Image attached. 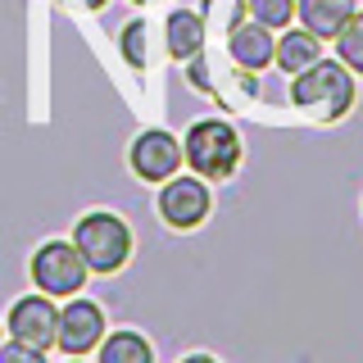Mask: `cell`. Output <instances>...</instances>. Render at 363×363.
Returning a JSON list of instances; mask_svg holds the SVG:
<instances>
[{
    "mask_svg": "<svg viewBox=\"0 0 363 363\" xmlns=\"http://www.w3.org/2000/svg\"><path fill=\"white\" fill-rule=\"evenodd\" d=\"M291 100L300 109L318 113V118L336 123L340 113L354 105V77L345 73V64H340V60H313L304 73H295Z\"/></svg>",
    "mask_w": 363,
    "mask_h": 363,
    "instance_id": "1",
    "label": "cell"
},
{
    "mask_svg": "<svg viewBox=\"0 0 363 363\" xmlns=\"http://www.w3.org/2000/svg\"><path fill=\"white\" fill-rule=\"evenodd\" d=\"M182 159L196 168V177L223 182V177L236 173V164H241V136H236L232 123H223V118H200V123H191L186 141H182Z\"/></svg>",
    "mask_w": 363,
    "mask_h": 363,
    "instance_id": "2",
    "label": "cell"
},
{
    "mask_svg": "<svg viewBox=\"0 0 363 363\" xmlns=\"http://www.w3.org/2000/svg\"><path fill=\"white\" fill-rule=\"evenodd\" d=\"M73 245H77V255L86 259L91 272H118L132 259V232H128V223H123L118 213H105V209L77 218Z\"/></svg>",
    "mask_w": 363,
    "mask_h": 363,
    "instance_id": "3",
    "label": "cell"
},
{
    "mask_svg": "<svg viewBox=\"0 0 363 363\" xmlns=\"http://www.w3.org/2000/svg\"><path fill=\"white\" fill-rule=\"evenodd\" d=\"M86 259L77 255L73 241H45L37 255H32V281H37L41 295L60 300V295H77L86 286Z\"/></svg>",
    "mask_w": 363,
    "mask_h": 363,
    "instance_id": "4",
    "label": "cell"
},
{
    "mask_svg": "<svg viewBox=\"0 0 363 363\" xmlns=\"http://www.w3.org/2000/svg\"><path fill=\"white\" fill-rule=\"evenodd\" d=\"M213 209V196L209 186H204V177H168L164 191H159V218L168 227H177V232H186V227H200L209 218Z\"/></svg>",
    "mask_w": 363,
    "mask_h": 363,
    "instance_id": "5",
    "label": "cell"
},
{
    "mask_svg": "<svg viewBox=\"0 0 363 363\" xmlns=\"http://www.w3.org/2000/svg\"><path fill=\"white\" fill-rule=\"evenodd\" d=\"M105 340V309L96 300H68L60 309V336L55 345L68 350V354H86Z\"/></svg>",
    "mask_w": 363,
    "mask_h": 363,
    "instance_id": "6",
    "label": "cell"
},
{
    "mask_svg": "<svg viewBox=\"0 0 363 363\" xmlns=\"http://www.w3.org/2000/svg\"><path fill=\"white\" fill-rule=\"evenodd\" d=\"M132 173L141 177V182H168L182 168V141H173L168 132H159V128H150V132H141L132 141Z\"/></svg>",
    "mask_w": 363,
    "mask_h": 363,
    "instance_id": "7",
    "label": "cell"
},
{
    "mask_svg": "<svg viewBox=\"0 0 363 363\" xmlns=\"http://www.w3.org/2000/svg\"><path fill=\"white\" fill-rule=\"evenodd\" d=\"M9 332L14 340H28L37 350H50L60 336V309L50 304V295H28L9 309Z\"/></svg>",
    "mask_w": 363,
    "mask_h": 363,
    "instance_id": "8",
    "label": "cell"
},
{
    "mask_svg": "<svg viewBox=\"0 0 363 363\" xmlns=\"http://www.w3.org/2000/svg\"><path fill=\"white\" fill-rule=\"evenodd\" d=\"M227 55H232L241 68H268L272 64V55H277V45H272L268 37V28L264 23H236L232 32H227Z\"/></svg>",
    "mask_w": 363,
    "mask_h": 363,
    "instance_id": "9",
    "label": "cell"
},
{
    "mask_svg": "<svg viewBox=\"0 0 363 363\" xmlns=\"http://www.w3.org/2000/svg\"><path fill=\"white\" fill-rule=\"evenodd\" d=\"M295 14H300L304 28L323 41V37H336V32L350 23V14H354V0H295Z\"/></svg>",
    "mask_w": 363,
    "mask_h": 363,
    "instance_id": "10",
    "label": "cell"
},
{
    "mask_svg": "<svg viewBox=\"0 0 363 363\" xmlns=\"http://www.w3.org/2000/svg\"><path fill=\"white\" fill-rule=\"evenodd\" d=\"M164 45L173 60H191V55L204 50V18L191 14V9H173L164 28Z\"/></svg>",
    "mask_w": 363,
    "mask_h": 363,
    "instance_id": "11",
    "label": "cell"
},
{
    "mask_svg": "<svg viewBox=\"0 0 363 363\" xmlns=\"http://www.w3.org/2000/svg\"><path fill=\"white\" fill-rule=\"evenodd\" d=\"M272 60H277L281 73L295 77V73H304L313 60H323V45H318V37L309 28H295V32H286V37L277 41V55H272Z\"/></svg>",
    "mask_w": 363,
    "mask_h": 363,
    "instance_id": "12",
    "label": "cell"
},
{
    "mask_svg": "<svg viewBox=\"0 0 363 363\" xmlns=\"http://www.w3.org/2000/svg\"><path fill=\"white\" fill-rule=\"evenodd\" d=\"M100 363H155V350L141 332H113L100 340Z\"/></svg>",
    "mask_w": 363,
    "mask_h": 363,
    "instance_id": "13",
    "label": "cell"
},
{
    "mask_svg": "<svg viewBox=\"0 0 363 363\" xmlns=\"http://www.w3.org/2000/svg\"><path fill=\"white\" fill-rule=\"evenodd\" d=\"M336 50H340V60H345L354 73H363V14L354 9L350 14V23L336 32Z\"/></svg>",
    "mask_w": 363,
    "mask_h": 363,
    "instance_id": "14",
    "label": "cell"
},
{
    "mask_svg": "<svg viewBox=\"0 0 363 363\" xmlns=\"http://www.w3.org/2000/svg\"><path fill=\"white\" fill-rule=\"evenodd\" d=\"M245 9H250V18L264 23L268 32L286 28V23L295 18V0H245Z\"/></svg>",
    "mask_w": 363,
    "mask_h": 363,
    "instance_id": "15",
    "label": "cell"
},
{
    "mask_svg": "<svg viewBox=\"0 0 363 363\" xmlns=\"http://www.w3.org/2000/svg\"><path fill=\"white\" fill-rule=\"evenodd\" d=\"M0 363H45V350L28 340H0Z\"/></svg>",
    "mask_w": 363,
    "mask_h": 363,
    "instance_id": "16",
    "label": "cell"
},
{
    "mask_svg": "<svg viewBox=\"0 0 363 363\" xmlns=\"http://www.w3.org/2000/svg\"><path fill=\"white\" fill-rule=\"evenodd\" d=\"M123 55H128L136 68H145V23H128V28H123Z\"/></svg>",
    "mask_w": 363,
    "mask_h": 363,
    "instance_id": "17",
    "label": "cell"
},
{
    "mask_svg": "<svg viewBox=\"0 0 363 363\" xmlns=\"http://www.w3.org/2000/svg\"><path fill=\"white\" fill-rule=\"evenodd\" d=\"M182 363H218V359H213V354H186Z\"/></svg>",
    "mask_w": 363,
    "mask_h": 363,
    "instance_id": "18",
    "label": "cell"
},
{
    "mask_svg": "<svg viewBox=\"0 0 363 363\" xmlns=\"http://www.w3.org/2000/svg\"><path fill=\"white\" fill-rule=\"evenodd\" d=\"M82 5H86V9H105L109 0H82Z\"/></svg>",
    "mask_w": 363,
    "mask_h": 363,
    "instance_id": "19",
    "label": "cell"
},
{
    "mask_svg": "<svg viewBox=\"0 0 363 363\" xmlns=\"http://www.w3.org/2000/svg\"><path fill=\"white\" fill-rule=\"evenodd\" d=\"M136 5H155V0H136Z\"/></svg>",
    "mask_w": 363,
    "mask_h": 363,
    "instance_id": "20",
    "label": "cell"
},
{
    "mask_svg": "<svg viewBox=\"0 0 363 363\" xmlns=\"http://www.w3.org/2000/svg\"><path fill=\"white\" fill-rule=\"evenodd\" d=\"M0 332H5V327H0Z\"/></svg>",
    "mask_w": 363,
    "mask_h": 363,
    "instance_id": "21",
    "label": "cell"
}]
</instances>
